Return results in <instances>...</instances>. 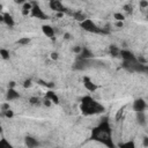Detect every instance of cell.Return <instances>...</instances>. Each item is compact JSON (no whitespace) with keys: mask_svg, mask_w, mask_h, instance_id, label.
<instances>
[{"mask_svg":"<svg viewBox=\"0 0 148 148\" xmlns=\"http://www.w3.org/2000/svg\"><path fill=\"white\" fill-rule=\"evenodd\" d=\"M73 16H74V18H75V20H77V21H80V22H83L86 18H88V17H87V15H86L83 12H81V10L75 12V13L73 14Z\"/></svg>","mask_w":148,"mask_h":148,"instance_id":"cell-17","label":"cell"},{"mask_svg":"<svg viewBox=\"0 0 148 148\" xmlns=\"http://www.w3.org/2000/svg\"><path fill=\"white\" fill-rule=\"evenodd\" d=\"M16 43H17L18 45L24 46V45H28V44L30 43V38H29V37H21Z\"/></svg>","mask_w":148,"mask_h":148,"instance_id":"cell-23","label":"cell"},{"mask_svg":"<svg viewBox=\"0 0 148 148\" xmlns=\"http://www.w3.org/2000/svg\"><path fill=\"white\" fill-rule=\"evenodd\" d=\"M136 119H138V123L142 126H145L147 123V117L145 112H136Z\"/></svg>","mask_w":148,"mask_h":148,"instance_id":"cell-16","label":"cell"},{"mask_svg":"<svg viewBox=\"0 0 148 148\" xmlns=\"http://www.w3.org/2000/svg\"><path fill=\"white\" fill-rule=\"evenodd\" d=\"M0 57L3 59V60H8L10 58V53L8 50L6 49H0Z\"/></svg>","mask_w":148,"mask_h":148,"instance_id":"cell-20","label":"cell"},{"mask_svg":"<svg viewBox=\"0 0 148 148\" xmlns=\"http://www.w3.org/2000/svg\"><path fill=\"white\" fill-rule=\"evenodd\" d=\"M42 31H43V34H44L46 37H49V38H53V37H54V34H56L54 29H53L50 24H44V25H42Z\"/></svg>","mask_w":148,"mask_h":148,"instance_id":"cell-10","label":"cell"},{"mask_svg":"<svg viewBox=\"0 0 148 148\" xmlns=\"http://www.w3.org/2000/svg\"><path fill=\"white\" fill-rule=\"evenodd\" d=\"M3 116H5L6 118H13V117H14V112H13L10 109H8V110L3 111Z\"/></svg>","mask_w":148,"mask_h":148,"instance_id":"cell-25","label":"cell"},{"mask_svg":"<svg viewBox=\"0 0 148 148\" xmlns=\"http://www.w3.org/2000/svg\"><path fill=\"white\" fill-rule=\"evenodd\" d=\"M119 148H136L134 141H126L119 146Z\"/></svg>","mask_w":148,"mask_h":148,"instance_id":"cell-22","label":"cell"},{"mask_svg":"<svg viewBox=\"0 0 148 148\" xmlns=\"http://www.w3.org/2000/svg\"><path fill=\"white\" fill-rule=\"evenodd\" d=\"M119 57L123 59L124 62H134L138 60V58L134 56V53L130 50H120Z\"/></svg>","mask_w":148,"mask_h":148,"instance_id":"cell-5","label":"cell"},{"mask_svg":"<svg viewBox=\"0 0 148 148\" xmlns=\"http://www.w3.org/2000/svg\"><path fill=\"white\" fill-rule=\"evenodd\" d=\"M81 27L83 30L88 31V32H92V34H102L103 30L90 18H86L83 22H81Z\"/></svg>","mask_w":148,"mask_h":148,"instance_id":"cell-3","label":"cell"},{"mask_svg":"<svg viewBox=\"0 0 148 148\" xmlns=\"http://www.w3.org/2000/svg\"><path fill=\"white\" fill-rule=\"evenodd\" d=\"M1 133H2V126L0 125V134H1Z\"/></svg>","mask_w":148,"mask_h":148,"instance_id":"cell-35","label":"cell"},{"mask_svg":"<svg viewBox=\"0 0 148 148\" xmlns=\"http://www.w3.org/2000/svg\"><path fill=\"white\" fill-rule=\"evenodd\" d=\"M140 6H141L142 8L148 7V1H140Z\"/></svg>","mask_w":148,"mask_h":148,"instance_id":"cell-28","label":"cell"},{"mask_svg":"<svg viewBox=\"0 0 148 148\" xmlns=\"http://www.w3.org/2000/svg\"><path fill=\"white\" fill-rule=\"evenodd\" d=\"M116 25H117L118 28H121V27L124 25V22H116Z\"/></svg>","mask_w":148,"mask_h":148,"instance_id":"cell-32","label":"cell"},{"mask_svg":"<svg viewBox=\"0 0 148 148\" xmlns=\"http://www.w3.org/2000/svg\"><path fill=\"white\" fill-rule=\"evenodd\" d=\"M80 110L84 116H92L104 111V106L91 96H84L80 104Z\"/></svg>","mask_w":148,"mask_h":148,"instance_id":"cell-2","label":"cell"},{"mask_svg":"<svg viewBox=\"0 0 148 148\" xmlns=\"http://www.w3.org/2000/svg\"><path fill=\"white\" fill-rule=\"evenodd\" d=\"M32 86V81L30 80V79H28V80H25L24 82H23V87L24 88H30Z\"/></svg>","mask_w":148,"mask_h":148,"instance_id":"cell-26","label":"cell"},{"mask_svg":"<svg viewBox=\"0 0 148 148\" xmlns=\"http://www.w3.org/2000/svg\"><path fill=\"white\" fill-rule=\"evenodd\" d=\"M59 58V54L57 53V52H52L51 53V59H53V60H57Z\"/></svg>","mask_w":148,"mask_h":148,"instance_id":"cell-27","label":"cell"},{"mask_svg":"<svg viewBox=\"0 0 148 148\" xmlns=\"http://www.w3.org/2000/svg\"><path fill=\"white\" fill-rule=\"evenodd\" d=\"M29 102H30L31 105H40V104H42V101H40V98H38V97H31V98L29 99Z\"/></svg>","mask_w":148,"mask_h":148,"instance_id":"cell-24","label":"cell"},{"mask_svg":"<svg viewBox=\"0 0 148 148\" xmlns=\"http://www.w3.org/2000/svg\"><path fill=\"white\" fill-rule=\"evenodd\" d=\"M94 57V53L88 49V47H81V51L79 53V59L81 60H87Z\"/></svg>","mask_w":148,"mask_h":148,"instance_id":"cell-9","label":"cell"},{"mask_svg":"<svg viewBox=\"0 0 148 148\" xmlns=\"http://www.w3.org/2000/svg\"><path fill=\"white\" fill-rule=\"evenodd\" d=\"M49 6L52 10H54L56 13H61V14H65L67 12L66 7L64 6V3L61 1H58V0H52L49 2Z\"/></svg>","mask_w":148,"mask_h":148,"instance_id":"cell-6","label":"cell"},{"mask_svg":"<svg viewBox=\"0 0 148 148\" xmlns=\"http://www.w3.org/2000/svg\"><path fill=\"white\" fill-rule=\"evenodd\" d=\"M24 143L28 148H36L39 143H38V140L32 138V136H25L24 138Z\"/></svg>","mask_w":148,"mask_h":148,"instance_id":"cell-11","label":"cell"},{"mask_svg":"<svg viewBox=\"0 0 148 148\" xmlns=\"http://www.w3.org/2000/svg\"><path fill=\"white\" fill-rule=\"evenodd\" d=\"M45 98L49 99L51 103H54V104H58V103H59V97H58V95H57L54 91H52V90L46 91Z\"/></svg>","mask_w":148,"mask_h":148,"instance_id":"cell-14","label":"cell"},{"mask_svg":"<svg viewBox=\"0 0 148 148\" xmlns=\"http://www.w3.org/2000/svg\"><path fill=\"white\" fill-rule=\"evenodd\" d=\"M43 104H44V105H46V106H50V105H51L52 103H51V102H50L49 99H46V98H45V99L43 101Z\"/></svg>","mask_w":148,"mask_h":148,"instance_id":"cell-30","label":"cell"},{"mask_svg":"<svg viewBox=\"0 0 148 148\" xmlns=\"http://www.w3.org/2000/svg\"><path fill=\"white\" fill-rule=\"evenodd\" d=\"M83 86H84V88H86L88 91H90V92L96 91L97 88H98V86H97L96 83H94L92 80H91L90 77H88V76H84V77H83Z\"/></svg>","mask_w":148,"mask_h":148,"instance_id":"cell-8","label":"cell"},{"mask_svg":"<svg viewBox=\"0 0 148 148\" xmlns=\"http://www.w3.org/2000/svg\"><path fill=\"white\" fill-rule=\"evenodd\" d=\"M109 51H110V53H111V56H112V57H119L120 49H119L118 46H116V45H110Z\"/></svg>","mask_w":148,"mask_h":148,"instance_id":"cell-18","label":"cell"},{"mask_svg":"<svg viewBox=\"0 0 148 148\" xmlns=\"http://www.w3.org/2000/svg\"><path fill=\"white\" fill-rule=\"evenodd\" d=\"M64 37H65L66 39H69V38H71V34H68V32H66V34L64 35Z\"/></svg>","mask_w":148,"mask_h":148,"instance_id":"cell-34","label":"cell"},{"mask_svg":"<svg viewBox=\"0 0 148 148\" xmlns=\"http://www.w3.org/2000/svg\"><path fill=\"white\" fill-rule=\"evenodd\" d=\"M91 139L106 146L108 148H116L113 139H112V130H111L109 121H106V120L99 123L96 127L92 128Z\"/></svg>","mask_w":148,"mask_h":148,"instance_id":"cell-1","label":"cell"},{"mask_svg":"<svg viewBox=\"0 0 148 148\" xmlns=\"http://www.w3.org/2000/svg\"><path fill=\"white\" fill-rule=\"evenodd\" d=\"M31 8H32L31 2H24V3H23V6H22V9H21L22 15H23V16L29 15V14H30V12H31Z\"/></svg>","mask_w":148,"mask_h":148,"instance_id":"cell-15","label":"cell"},{"mask_svg":"<svg viewBox=\"0 0 148 148\" xmlns=\"http://www.w3.org/2000/svg\"><path fill=\"white\" fill-rule=\"evenodd\" d=\"M18 97H20V94H18L14 88L8 89L7 92H6V98H7V101H15V99H17Z\"/></svg>","mask_w":148,"mask_h":148,"instance_id":"cell-13","label":"cell"},{"mask_svg":"<svg viewBox=\"0 0 148 148\" xmlns=\"http://www.w3.org/2000/svg\"><path fill=\"white\" fill-rule=\"evenodd\" d=\"M0 148H14V147L7 139L2 138V139H0Z\"/></svg>","mask_w":148,"mask_h":148,"instance_id":"cell-19","label":"cell"},{"mask_svg":"<svg viewBox=\"0 0 148 148\" xmlns=\"http://www.w3.org/2000/svg\"><path fill=\"white\" fill-rule=\"evenodd\" d=\"M143 146H145V147H147V146H148V138H147V136H145V138H143Z\"/></svg>","mask_w":148,"mask_h":148,"instance_id":"cell-31","label":"cell"},{"mask_svg":"<svg viewBox=\"0 0 148 148\" xmlns=\"http://www.w3.org/2000/svg\"><path fill=\"white\" fill-rule=\"evenodd\" d=\"M2 16H3V23H5L7 27L12 28V27H14V25H15L14 17H13L9 13H5V14H2Z\"/></svg>","mask_w":148,"mask_h":148,"instance_id":"cell-12","label":"cell"},{"mask_svg":"<svg viewBox=\"0 0 148 148\" xmlns=\"http://www.w3.org/2000/svg\"><path fill=\"white\" fill-rule=\"evenodd\" d=\"M73 51H74L75 53H77V54H79V53H80V51H81V46H74V47H73Z\"/></svg>","mask_w":148,"mask_h":148,"instance_id":"cell-29","label":"cell"},{"mask_svg":"<svg viewBox=\"0 0 148 148\" xmlns=\"http://www.w3.org/2000/svg\"><path fill=\"white\" fill-rule=\"evenodd\" d=\"M146 109H147V103L145 102V99L138 98V99L134 101V103H133V110L135 112H145Z\"/></svg>","mask_w":148,"mask_h":148,"instance_id":"cell-7","label":"cell"},{"mask_svg":"<svg viewBox=\"0 0 148 148\" xmlns=\"http://www.w3.org/2000/svg\"><path fill=\"white\" fill-rule=\"evenodd\" d=\"M124 8H125V10H127V12H128V10H130V12L132 10V7H131V6H128V5H127V6H125Z\"/></svg>","mask_w":148,"mask_h":148,"instance_id":"cell-33","label":"cell"},{"mask_svg":"<svg viewBox=\"0 0 148 148\" xmlns=\"http://www.w3.org/2000/svg\"><path fill=\"white\" fill-rule=\"evenodd\" d=\"M113 18H114L117 22H124V20H125V15H124L123 13H120V12H117V13L113 14Z\"/></svg>","mask_w":148,"mask_h":148,"instance_id":"cell-21","label":"cell"},{"mask_svg":"<svg viewBox=\"0 0 148 148\" xmlns=\"http://www.w3.org/2000/svg\"><path fill=\"white\" fill-rule=\"evenodd\" d=\"M31 6H32V8H31V12H30V15H31L32 17H37V18H39V20H46V18L49 17V16L45 14V12L39 7L38 3L31 2Z\"/></svg>","mask_w":148,"mask_h":148,"instance_id":"cell-4","label":"cell"}]
</instances>
